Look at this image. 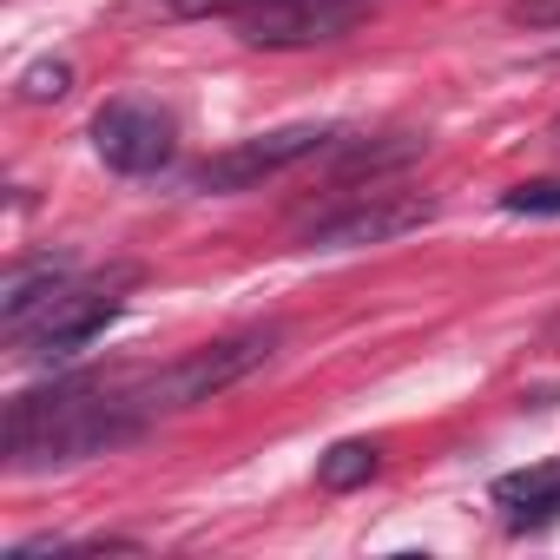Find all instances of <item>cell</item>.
<instances>
[{"label": "cell", "mask_w": 560, "mask_h": 560, "mask_svg": "<svg viewBox=\"0 0 560 560\" xmlns=\"http://www.w3.org/2000/svg\"><path fill=\"white\" fill-rule=\"evenodd\" d=\"M435 218V198H363L324 224H311V250H363V244H389L402 231H422Z\"/></svg>", "instance_id": "8992f818"}, {"label": "cell", "mask_w": 560, "mask_h": 560, "mask_svg": "<svg viewBox=\"0 0 560 560\" xmlns=\"http://www.w3.org/2000/svg\"><path fill=\"white\" fill-rule=\"evenodd\" d=\"M501 211H514V218H560V178H527V185L501 191Z\"/></svg>", "instance_id": "8fae6325"}, {"label": "cell", "mask_w": 560, "mask_h": 560, "mask_svg": "<svg viewBox=\"0 0 560 560\" xmlns=\"http://www.w3.org/2000/svg\"><path fill=\"white\" fill-rule=\"evenodd\" d=\"M93 152L126 172V178H145V172H165L172 152H178V126L165 106L152 100H113L93 113Z\"/></svg>", "instance_id": "277c9868"}, {"label": "cell", "mask_w": 560, "mask_h": 560, "mask_svg": "<svg viewBox=\"0 0 560 560\" xmlns=\"http://www.w3.org/2000/svg\"><path fill=\"white\" fill-rule=\"evenodd\" d=\"M508 21L547 34V27H560V0H508Z\"/></svg>", "instance_id": "4fadbf2b"}, {"label": "cell", "mask_w": 560, "mask_h": 560, "mask_svg": "<svg viewBox=\"0 0 560 560\" xmlns=\"http://www.w3.org/2000/svg\"><path fill=\"white\" fill-rule=\"evenodd\" d=\"M270 350H277V337H270V330L224 337V343L191 350V357H185V363H172V370L132 376V396H139V409H145V422H159V416H172V409H198V402L224 396L231 383H244L250 370H264V363H270Z\"/></svg>", "instance_id": "7a4b0ae2"}, {"label": "cell", "mask_w": 560, "mask_h": 560, "mask_svg": "<svg viewBox=\"0 0 560 560\" xmlns=\"http://www.w3.org/2000/svg\"><path fill=\"white\" fill-rule=\"evenodd\" d=\"M113 317H119L113 284H106V291H73V284H67V291H60V304H54V311L21 337V343H27L21 357H27V363H67V357H80L93 337H106V324H113Z\"/></svg>", "instance_id": "5b68a950"}, {"label": "cell", "mask_w": 560, "mask_h": 560, "mask_svg": "<svg viewBox=\"0 0 560 560\" xmlns=\"http://www.w3.org/2000/svg\"><path fill=\"white\" fill-rule=\"evenodd\" d=\"M370 475H376V448H370V442H337V448L317 462V481H324V488H337V494L363 488Z\"/></svg>", "instance_id": "30bf717a"}, {"label": "cell", "mask_w": 560, "mask_h": 560, "mask_svg": "<svg viewBox=\"0 0 560 560\" xmlns=\"http://www.w3.org/2000/svg\"><path fill=\"white\" fill-rule=\"evenodd\" d=\"M126 8H132V14H159V21H211V14L244 21V14L270 8V0H126Z\"/></svg>", "instance_id": "9c48e42d"}, {"label": "cell", "mask_w": 560, "mask_h": 560, "mask_svg": "<svg viewBox=\"0 0 560 560\" xmlns=\"http://www.w3.org/2000/svg\"><path fill=\"white\" fill-rule=\"evenodd\" d=\"M67 284H73V264H67V257H40V264L14 270V277H8V304H0V324H8V337L21 343V337L60 304Z\"/></svg>", "instance_id": "52a82bcc"}, {"label": "cell", "mask_w": 560, "mask_h": 560, "mask_svg": "<svg viewBox=\"0 0 560 560\" xmlns=\"http://www.w3.org/2000/svg\"><path fill=\"white\" fill-rule=\"evenodd\" d=\"M547 139H553V145H560V119H553V126H547Z\"/></svg>", "instance_id": "5bb4252c"}, {"label": "cell", "mask_w": 560, "mask_h": 560, "mask_svg": "<svg viewBox=\"0 0 560 560\" xmlns=\"http://www.w3.org/2000/svg\"><path fill=\"white\" fill-rule=\"evenodd\" d=\"M67 86H73V67H67V60H40V67L21 73V93H27L34 106H40V100H60Z\"/></svg>", "instance_id": "7c38bea8"}, {"label": "cell", "mask_w": 560, "mask_h": 560, "mask_svg": "<svg viewBox=\"0 0 560 560\" xmlns=\"http://www.w3.org/2000/svg\"><path fill=\"white\" fill-rule=\"evenodd\" d=\"M330 139H337L330 126H277V132H257L244 145H224L205 165H191V191H250V185H264L277 172H291L298 159L324 152Z\"/></svg>", "instance_id": "3957f363"}, {"label": "cell", "mask_w": 560, "mask_h": 560, "mask_svg": "<svg viewBox=\"0 0 560 560\" xmlns=\"http://www.w3.org/2000/svg\"><path fill=\"white\" fill-rule=\"evenodd\" d=\"M139 429H145V409L132 383H54L8 402V468L14 475L67 468L132 442Z\"/></svg>", "instance_id": "6da1fadb"}, {"label": "cell", "mask_w": 560, "mask_h": 560, "mask_svg": "<svg viewBox=\"0 0 560 560\" xmlns=\"http://www.w3.org/2000/svg\"><path fill=\"white\" fill-rule=\"evenodd\" d=\"M494 508H508V527H547V521H560V462L501 475L494 481Z\"/></svg>", "instance_id": "ba28073f"}]
</instances>
